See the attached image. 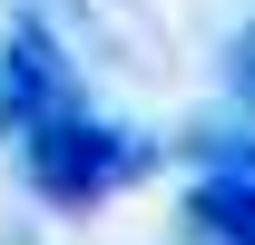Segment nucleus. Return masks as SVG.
Segmentation results:
<instances>
[{
	"instance_id": "1",
	"label": "nucleus",
	"mask_w": 255,
	"mask_h": 245,
	"mask_svg": "<svg viewBox=\"0 0 255 245\" xmlns=\"http://www.w3.org/2000/svg\"><path fill=\"white\" fill-rule=\"evenodd\" d=\"M157 167V147L137 137V127L98 118L89 98H69L59 118H39L30 137H20V177L49 196V206H98V196H118L128 177H147Z\"/></svg>"
},
{
	"instance_id": "3",
	"label": "nucleus",
	"mask_w": 255,
	"mask_h": 245,
	"mask_svg": "<svg viewBox=\"0 0 255 245\" xmlns=\"http://www.w3.org/2000/svg\"><path fill=\"white\" fill-rule=\"evenodd\" d=\"M187 245H255V177L246 167H206L187 186Z\"/></svg>"
},
{
	"instance_id": "4",
	"label": "nucleus",
	"mask_w": 255,
	"mask_h": 245,
	"mask_svg": "<svg viewBox=\"0 0 255 245\" xmlns=\"http://www.w3.org/2000/svg\"><path fill=\"white\" fill-rule=\"evenodd\" d=\"M226 89H236V98L255 108V20H246L236 39H226Z\"/></svg>"
},
{
	"instance_id": "2",
	"label": "nucleus",
	"mask_w": 255,
	"mask_h": 245,
	"mask_svg": "<svg viewBox=\"0 0 255 245\" xmlns=\"http://www.w3.org/2000/svg\"><path fill=\"white\" fill-rule=\"evenodd\" d=\"M69 98H79V79H69L59 30H49L39 10H20V20L0 30V137H30L39 118H59Z\"/></svg>"
}]
</instances>
